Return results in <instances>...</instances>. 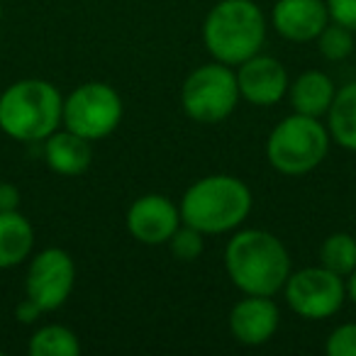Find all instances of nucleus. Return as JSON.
I'll return each instance as SVG.
<instances>
[{"label":"nucleus","instance_id":"nucleus-1","mask_svg":"<svg viewBox=\"0 0 356 356\" xmlns=\"http://www.w3.org/2000/svg\"><path fill=\"white\" fill-rule=\"evenodd\" d=\"M227 273L247 296H273L291 276V259L281 239L261 229H244L225 252Z\"/></svg>","mask_w":356,"mask_h":356},{"label":"nucleus","instance_id":"nucleus-2","mask_svg":"<svg viewBox=\"0 0 356 356\" xmlns=\"http://www.w3.org/2000/svg\"><path fill=\"white\" fill-rule=\"evenodd\" d=\"M252 210V193L234 176H208L193 184L181 203V220L203 234L237 227Z\"/></svg>","mask_w":356,"mask_h":356},{"label":"nucleus","instance_id":"nucleus-3","mask_svg":"<svg viewBox=\"0 0 356 356\" xmlns=\"http://www.w3.org/2000/svg\"><path fill=\"white\" fill-rule=\"evenodd\" d=\"M64 118V100L51 83L20 81L0 95V127L20 142H37L56 132Z\"/></svg>","mask_w":356,"mask_h":356},{"label":"nucleus","instance_id":"nucleus-4","mask_svg":"<svg viewBox=\"0 0 356 356\" xmlns=\"http://www.w3.org/2000/svg\"><path fill=\"white\" fill-rule=\"evenodd\" d=\"M205 44L220 64H242L259 54L266 37L264 15L252 0H222L203 27Z\"/></svg>","mask_w":356,"mask_h":356},{"label":"nucleus","instance_id":"nucleus-5","mask_svg":"<svg viewBox=\"0 0 356 356\" xmlns=\"http://www.w3.org/2000/svg\"><path fill=\"white\" fill-rule=\"evenodd\" d=\"M330 137L317 118L296 113L286 118L268 137V161L273 168L288 176H300L317 166L325 159Z\"/></svg>","mask_w":356,"mask_h":356},{"label":"nucleus","instance_id":"nucleus-6","mask_svg":"<svg viewBox=\"0 0 356 356\" xmlns=\"http://www.w3.org/2000/svg\"><path fill=\"white\" fill-rule=\"evenodd\" d=\"M237 98V76L225 64L200 66L184 83V108L195 122L225 120L234 110Z\"/></svg>","mask_w":356,"mask_h":356},{"label":"nucleus","instance_id":"nucleus-7","mask_svg":"<svg viewBox=\"0 0 356 356\" xmlns=\"http://www.w3.org/2000/svg\"><path fill=\"white\" fill-rule=\"evenodd\" d=\"M122 118V100L105 83H86L64 100L66 129L90 139L108 137Z\"/></svg>","mask_w":356,"mask_h":356},{"label":"nucleus","instance_id":"nucleus-8","mask_svg":"<svg viewBox=\"0 0 356 356\" xmlns=\"http://www.w3.org/2000/svg\"><path fill=\"white\" fill-rule=\"evenodd\" d=\"M286 300L305 320H325L334 315L344 302V283L341 276L325 266L302 268L288 276Z\"/></svg>","mask_w":356,"mask_h":356},{"label":"nucleus","instance_id":"nucleus-9","mask_svg":"<svg viewBox=\"0 0 356 356\" xmlns=\"http://www.w3.org/2000/svg\"><path fill=\"white\" fill-rule=\"evenodd\" d=\"M74 261L61 249H47L32 261L27 271V300L42 312L56 310L74 288Z\"/></svg>","mask_w":356,"mask_h":356},{"label":"nucleus","instance_id":"nucleus-10","mask_svg":"<svg viewBox=\"0 0 356 356\" xmlns=\"http://www.w3.org/2000/svg\"><path fill=\"white\" fill-rule=\"evenodd\" d=\"M127 227L144 244H163L178 229V210L163 195H144L127 213Z\"/></svg>","mask_w":356,"mask_h":356},{"label":"nucleus","instance_id":"nucleus-11","mask_svg":"<svg viewBox=\"0 0 356 356\" xmlns=\"http://www.w3.org/2000/svg\"><path fill=\"white\" fill-rule=\"evenodd\" d=\"M239 93L254 105H273L283 98L288 88V74L278 59L252 56L242 61L237 74Z\"/></svg>","mask_w":356,"mask_h":356},{"label":"nucleus","instance_id":"nucleus-12","mask_svg":"<svg viewBox=\"0 0 356 356\" xmlns=\"http://www.w3.org/2000/svg\"><path fill=\"white\" fill-rule=\"evenodd\" d=\"M327 3L322 0H278L273 8V25L286 40L310 42L327 27Z\"/></svg>","mask_w":356,"mask_h":356},{"label":"nucleus","instance_id":"nucleus-13","mask_svg":"<svg viewBox=\"0 0 356 356\" xmlns=\"http://www.w3.org/2000/svg\"><path fill=\"white\" fill-rule=\"evenodd\" d=\"M278 327V307L268 296H249L229 315V330L242 344H264Z\"/></svg>","mask_w":356,"mask_h":356},{"label":"nucleus","instance_id":"nucleus-14","mask_svg":"<svg viewBox=\"0 0 356 356\" xmlns=\"http://www.w3.org/2000/svg\"><path fill=\"white\" fill-rule=\"evenodd\" d=\"M44 156L47 163L56 173H61V176H76V173L88 168L93 152H90L88 139L66 129V132H51L47 137Z\"/></svg>","mask_w":356,"mask_h":356},{"label":"nucleus","instance_id":"nucleus-15","mask_svg":"<svg viewBox=\"0 0 356 356\" xmlns=\"http://www.w3.org/2000/svg\"><path fill=\"white\" fill-rule=\"evenodd\" d=\"M332 100H334V86H332L330 76L322 71H307L293 83L291 105L300 115L320 118V115L330 113Z\"/></svg>","mask_w":356,"mask_h":356},{"label":"nucleus","instance_id":"nucleus-16","mask_svg":"<svg viewBox=\"0 0 356 356\" xmlns=\"http://www.w3.org/2000/svg\"><path fill=\"white\" fill-rule=\"evenodd\" d=\"M35 234L25 218L17 210L0 213V268L17 266L30 254Z\"/></svg>","mask_w":356,"mask_h":356},{"label":"nucleus","instance_id":"nucleus-17","mask_svg":"<svg viewBox=\"0 0 356 356\" xmlns=\"http://www.w3.org/2000/svg\"><path fill=\"white\" fill-rule=\"evenodd\" d=\"M330 129L337 144L356 152V81L334 93L330 105Z\"/></svg>","mask_w":356,"mask_h":356},{"label":"nucleus","instance_id":"nucleus-18","mask_svg":"<svg viewBox=\"0 0 356 356\" xmlns=\"http://www.w3.org/2000/svg\"><path fill=\"white\" fill-rule=\"evenodd\" d=\"M81 351V344L71 330L61 325H49L35 332L30 341L32 356H76Z\"/></svg>","mask_w":356,"mask_h":356},{"label":"nucleus","instance_id":"nucleus-19","mask_svg":"<svg viewBox=\"0 0 356 356\" xmlns=\"http://www.w3.org/2000/svg\"><path fill=\"white\" fill-rule=\"evenodd\" d=\"M322 266L330 268L337 276H349L356 268V239L351 234H332L325 239L320 249Z\"/></svg>","mask_w":356,"mask_h":356},{"label":"nucleus","instance_id":"nucleus-20","mask_svg":"<svg viewBox=\"0 0 356 356\" xmlns=\"http://www.w3.org/2000/svg\"><path fill=\"white\" fill-rule=\"evenodd\" d=\"M351 49H354V37H351L349 27L334 22V25H327L320 32V51L325 59L341 61L351 54Z\"/></svg>","mask_w":356,"mask_h":356},{"label":"nucleus","instance_id":"nucleus-21","mask_svg":"<svg viewBox=\"0 0 356 356\" xmlns=\"http://www.w3.org/2000/svg\"><path fill=\"white\" fill-rule=\"evenodd\" d=\"M168 242H171L173 257L181 259V261H193L203 252V232H198L191 225H186L184 229H176Z\"/></svg>","mask_w":356,"mask_h":356},{"label":"nucleus","instance_id":"nucleus-22","mask_svg":"<svg viewBox=\"0 0 356 356\" xmlns=\"http://www.w3.org/2000/svg\"><path fill=\"white\" fill-rule=\"evenodd\" d=\"M327 354L330 356H356V322L341 325L327 339Z\"/></svg>","mask_w":356,"mask_h":356},{"label":"nucleus","instance_id":"nucleus-23","mask_svg":"<svg viewBox=\"0 0 356 356\" xmlns=\"http://www.w3.org/2000/svg\"><path fill=\"white\" fill-rule=\"evenodd\" d=\"M327 10L334 22L356 32V0H327Z\"/></svg>","mask_w":356,"mask_h":356},{"label":"nucleus","instance_id":"nucleus-24","mask_svg":"<svg viewBox=\"0 0 356 356\" xmlns=\"http://www.w3.org/2000/svg\"><path fill=\"white\" fill-rule=\"evenodd\" d=\"M20 203V191L13 184H0V213H13Z\"/></svg>","mask_w":356,"mask_h":356},{"label":"nucleus","instance_id":"nucleus-25","mask_svg":"<svg viewBox=\"0 0 356 356\" xmlns=\"http://www.w3.org/2000/svg\"><path fill=\"white\" fill-rule=\"evenodd\" d=\"M40 312H42V310L35 305V302H32V300H25L20 307H17V320H22V322H35Z\"/></svg>","mask_w":356,"mask_h":356},{"label":"nucleus","instance_id":"nucleus-26","mask_svg":"<svg viewBox=\"0 0 356 356\" xmlns=\"http://www.w3.org/2000/svg\"><path fill=\"white\" fill-rule=\"evenodd\" d=\"M349 276H351V278H349V286H346V291H349V298H351V300L356 302V268L349 273Z\"/></svg>","mask_w":356,"mask_h":356}]
</instances>
